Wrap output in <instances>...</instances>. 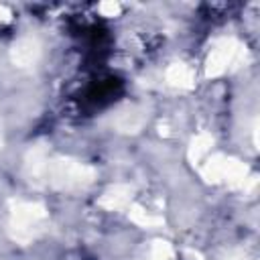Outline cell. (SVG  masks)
<instances>
[{
	"instance_id": "obj_4",
	"label": "cell",
	"mask_w": 260,
	"mask_h": 260,
	"mask_svg": "<svg viewBox=\"0 0 260 260\" xmlns=\"http://www.w3.org/2000/svg\"><path fill=\"white\" fill-rule=\"evenodd\" d=\"M169 81L175 85H191V69L177 63L169 69Z\"/></svg>"
},
{
	"instance_id": "obj_3",
	"label": "cell",
	"mask_w": 260,
	"mask_h": 260,
	"mask_svg": "<svg viewBox=\"0 0 260 260\" xmlns=\"http://www.w3.org/2000/svg\"><path fill=\"white\" fill-rule=\"evenodd\" d=\"M128 193H130L128 187H114L104 195L102 205H106V207H122L128 201Z\"/></svg>"
},
{
	"instance_id": "obj_2",
	"label": "cell",
	"mask_w": 260,
	"mask_h": 260,
	"mask_svg": "<svg viewBox=\"0 0 260 260\" xmlns=\"http://www.w3.org/2000/svg\"><path fill=\"white\" fill-rule=\"evenodd\" d=\"M12 55H14V61H16L18 65H28V63H32V61L37 59L39 47H37V43H35L32 39H22V41H18V43L14 45Z\"/></svg>"
},
{
	"instance_id": "obj_1",
	"label": "cell",
	"mask_w": 260,
	"mask_h": 260,
	"mask_svg": "<svg viewBox=\"0 0 260 260\" xmlns=\"http://www.w3.org/2000/svg\"><path fill=\"white\" fill-rule=\"evenodd\" d=\"M236 55H238V49L232 41L223 43L221 47H217L211 55H209V61H207V69L211 75H217L221 71H225L230 67V63L236 61Z\"/></svg>"
},
{
	"instance_id": "obj_5",
	"label": "cell",
	"mask_w": 260,
	"mask_h": 260,
	"mask_svg": "<svg viewBox=\"0 0 260 260\" xmlns=\"http://www.w3.org/2000/svg\"><path fill=\"white\" fill-rule=\"evenodd\" d=\"M234 260H246V258H234Z\"/></svg>"
}]
</instances>
